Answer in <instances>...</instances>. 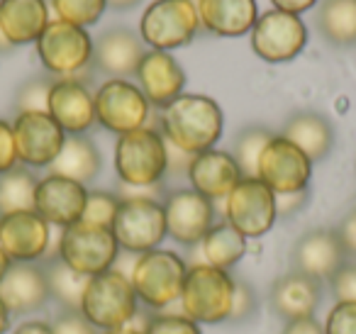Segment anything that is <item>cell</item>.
<instances>
[{
  "label": "cell",
  "mask_w": 356,
  "mask_h": 334,
  "mask_svg": "<svg viewBox=\"0 0 356 334\" xmlns=\"http://www.w3.org/2000/svg\"><path fill=\"white\" fill-rule=\"evenodd\" d=\"M51 244V225L35 210L0 217V249L13 264H40Z\"/></svg>",
  "instance_id": "obj_16"
},
{
  "label": "cell",
  "mask_w": 356,
  "mask_h": 334,
  "mask_svg": "<svg viewBox=\"0 0 356 334\" xmlns=\"http://www.w3.org/2000/svg\"><path fill=\"white\" fill-rule=\"evenodd\" d=\"M281 334H325V327H322V322H317L315 317L293 319V322H286Z\"/></svg>",
  "instance_id": "obj_45"
},
{
  "label": "cell",
  "mask_w": 356,
  "mask_h": 334,
  "mask_svg": "<svg viewBox=\"0 0 356 334\" xmlns=\"http://www.w3.org/2000/svg\"><path fill=\"white\" fill-rule=\"evenodd\" d=\"M10 322H13V315L10 310L3 305V300H0V334H6L8 329H10Z\"/></svg>",
  "instance_id": "obj_48"
},
{
  "label": "cell",
  "mask_w": 356,
  "mask_h": 334,
  "mask_svg": "<svg viewBox=\"0 0 356 334\" xmlns=\"http://www.w3.org/2000/svg\"><path fill=\"white\" fill-rule=\"evenodd\" d=\"M144 54H147V45L142 42V37L127 27H110L93 42L90 64L110 79H129L137 74Z\"/></svg>",
  "instance_id": "obj_21"
},
{
  "label": "cell",
  "mask_w": 356,
  "mask_h": 334,
  "mask_svg": "<svg viewBox=\"0 0 356 334\" xmlns=\"http://www.w3.org/2000/svg\"><path fill=\"white\" fill-rule=\"evenodd\" d=\"M252 49L259 59L268 64H286L296 59L307 45V27L300 15H291L283 10L261 13L257 25L249 32Z\"/></svg>",
  "instance_id": "obj_12"
},
{
  "label": "cell",
  "mask_w": 356,
  "mask_h": 334,
  "mask_svg": "<svg viewBox=\"0 0 356 334\" xmlns=\"http://www.w3.org/2000/svg\"><path fill=\"white\" fill-rule=\"evenodd\" d=\"M198 30L200 17L193 0H154L139 20V37L149 49L156 51L186 47Z\"/></svg>",
  "instance_id": "obj_7"
},
{
  "label": "cell",
  "mask_w": 356,
  "mask_h": 334,
  "mask_svg": "<svg viewBox=\"0 0 356 334\" xmlns=\"http://www.w3.org/2000/svg\"><path fill=\"white\" fill-rule=\"evenodd\" d=\"M337 303H356V261H346L330 280Z\"/></svg>",
  "instance_id": "obj_40"
},
{
  "label": "cell",
  "mask_w": 356,
  "mask_h": 334,
  "mask_svg": "<svg viewBox=\"0 0 356 334\" xmlns=\"http://www.w3.org/2000/svg\"><path fill=\"white\" fill-rule=\"evenodd\" d=\"M186 176H188L193 191H198L200 196L213 202L225 200L232 193V188L244 178L234 157L222 149H208V152L195 154L191 159Z\"/></svg>",
  "instance_id": "obj_22"
},
{
  "label": "cell",
  "mask_w": 356,
  "mask_h": 334,
  "mask_svg": "<svg viewBox=\"0 0 356 334\" xmlns=\"http://www.w3.org/2000/svg\"><path fill=\"white\" fill-rule=\"evenodd\" d=\"M317 0H271V6L276 10L291 13V15H300V13H307L310 8H315Z\"/></svg>",
  "instance_id": "obj_46"
},
{
  "label": "cell",
  "mask_w": 356,
  "mask_h": 334,
  "mask_svg": "<svg viewBox=\"0 0 356 334\" xmlns=\"http://www.w3.org/2000/svg\"><path fill=\"white\" fill-rule=\"evenodd\" d=\"M10 42L6 40V35H3V30H0V51H10Z\"/></svg>",
  "instance_id": "obj_52"
},
{
  "label": "cell",
  "mask_w": 356,
  "mask_h": 334,
  "mask_svg": "<svg viewBox=\"0 0 356 334\" xmlns=\"http://www.w3.org/2000/svg\"><path fill=\"white\" fill-rule=\"evenodd\" d=\"M54 254L74 271L90 278V276H98L103 271L113 269L120 254V244L110 227L79 220L76 225L59 230Z\"/></svg>",
  "instance_id": "obj_6"
},
{
  "label": "cell",
  "mask_w": 356,
  "mask_h": 334,
  "mask_svg": "<svg viewBox=\"0 0 356 334\" xmlns=\"http://www.w3.org/2000/svg\"><path fill=\"white\" fill-rule=\"evenodd\" d=\"M103 334H144L142 329H134V327H120V329H110V332H103Z\"/></svg>",
  "instance_id": "obj_51"
},
{
  "label": "cell",
  "mask_w": 356,
  "mask_h": 334,
  "mask_svg": "<svg viewBox=\"0 0 356 334\" xmlns=\"http://www.w3.org/2000/svg\"><path fill=\"white\" fill-rule=\"evenodd\" d=\"M322 327L325 334H356V303H334Z\"/></svg>",
  "instance_id": "obj_39"
},
{
  "label": "cell",
  "mask_w": 356,
  "mask_h": 334,
  "mask_svg": "<svg viewBox=\"0 0 356 334\" xmlns=\"http://www.w3.org/2000/svg\"><path fill=\"white\" fill-rule=\"evenodd\" d=\"M49 22L44 0H0V30L10 47L37 42Z\"/></svg>",
  "instance_id": "obj_26"
},
{
  "label": "cell",
  "mask_w": 356,
  "mask_h": 334,
  "mask_svg": "<svg viewBox=\"0 0 356 334\" xmlns=\"http://www.w3.org/2000/svg\"><path fill=\"white\" fill-rule=\"evenodd\" d=\"M120 207V196L110 191H88V200H86V210H83V222L90 225H100V227H110L113 230L115 215H118Z\"/></svg>",
  "instance_id": "obj_36"
},
{
  "label": "cell",
  "mask_w": 356,
  "mask_h": 334,
  "mask_svg": "<svg viewBox=\"0 0 356 334\" xmlns=\"http://www.w3.org/2000/svg\"><path fill=\"white\" fill-rule=\"evenodd\" d=\"M13 266V261L8 259V254L3 249H0V280L6 278V273H8V269Z\"/></svg>",
  "instance_id": "obj_50"
},
{
  "label": "cell",
  "mask_w": 356,
  "mask_h": 334,
  "mask_svg": "<svg viewBox=\"0 0 356 334\" xmlns=\"http://www.w3.org/2000/svg\"><path fill=\"white\" fill-rule=\"evenodd\" d=\"M0 300L10 315L40 312L51 300L42 264H13L0 280Z\"/></svg>",
  "instance_id": "obj_23"
},
{
  "label": "cell",
  "mask_w": 356,
  "mask_h": 334,
  "mask_svg": "<svg viewBox=\"0 0 356 334\" xmlns=\"http://www.w3.org/2000/svg\"><path fill=\"white\" fill-rule=\"evenodd\" d=\"M139 0H108V6L115 8V10H127V8H134Z\"/></svg>",
  "instance_id": "obj_49"
},
{
  "label": "cell",
  "mask_w": 356,
  "mask_h": 334,
  "mask_svg": "<svg viewBox=\"0 0 356 334\" xmlns=\"http://www.w3.org/2000/svg\"><path fill=\"white\" fill-rule=\"evenodd\" d=\"M259 310V300L254 288L244 278H234V295H232V310H229L227 322H249L254 312Z\"/></svg>",
  "instance_id": "obj_38"
},
{
  "label": "cell",
  "mask_w": 356,
  "mask_h": 334,
  "mask_svg": "<svg viewBox=\"0 0 356 334\" xmlns=\"http://www.w3.org/2000/svg\"><path fill=\"white\" fill-rule=\"evenodd\" d=\"M13 334H54V329H51V322H44V319H25L22 324H17Z\"/></svg>",
  "instance_id": "obj_47"
},
{
  "label": "cell",
  "mask_w": 356,
  "mask_h": 334,
  "mask_svg": "<svg viewBox=\"0 0 356 334\" xmlns=\"http://www.w3.org/2000/svg\"><path fill=\"white\" fill-rule=\"evenodd\" d=\"M42 269H44V276H47V285H49V298L54 300L61 310H79L81 312V300H83L88 276L74 271L56 254L44 256V259H42Z\"/></svg>",
  "instance_id": "obj_29"
},
{
  "label": "cell",
  "mask_w": 356,
  "mask_h": 334,
  "mask_svg": "<svg viewBox=\"0 0 356 334\" xmlns=\"http://www.w3.org/2000/svg\"><path fill=\"white\" fill-rule=\"evenodd\" d=\"M51 329H54V334H103L79 310H61L51 322Z\"/></svg>",
  "instance_id": "obj_41"
},
{
  "label": "cell",
  "mask_w": 356,
  "mask_h": 334,
  "mask_svg": "<svg viewBox=\"0 0 356 334\" xmlns=\"http://www.w3.org/2000/svg\"><path fill=\"white\" fill-rule=\"evenodd\" d=\"M17 161L30 168H49L61 154L66 132L49 113H17L13 120Z\"/></svg>",
  "instance_id": "obj_15"
},
{
  "label": "cell",
  "mask_w": 356,
  "mask_h": 334,
  "mask_svg": "<svg viewBox=\"0 0 356 334\" xmlns=\"http://www.w3.org/2000/svg\"><path fill=\"white\" fill-rule=\"evenodd\" d=\"M144 334H203L198 322H193L191 317H186L184 312H154L147 319L142 329Z\"/></svg>",
  "instance_id": "obj_37"
},
{
  "label": "cell",
  "mask_w": 356,
  "mask_h": 334,
  "mask_svg": "<svg viewBox=\"0 0 356 334\" xmlns=\"http://www.w3.org/2000/svg\"><path fill=\"white\" fill-rule=\"evenodd\" d=\"M95 122L108 132L122 134L147 127L152 105L137 84L127 79H108L95 90Z\"/></svg>",
  "instance_id": "obj_11"
},
{
  "label": "cell",
  "mask_w": 356,
  "mask_h": 334,
  "mask_svg": "<svg viewBox=\"0 0 356 334\" xmlns=\"http://www.w3.org/2000/svg\"><path fill=\"white\" fill-rule=\"evenodd\" d=\"M234 295V276L210 264H195L188 269L181 290V310L198 324H220L229 319Z\"/></svg>",
  "instance_id": "obj_4"
},
{
  "label": "cell",
  "mask_w": 356,
  "mask_h": 334,
  "mask_svg": "<svg viewBox=\"0 0 356 334\" xmlns=\"http://www.w3.org/2000/svg\"><path fill=\"white\" fill-rule=\"evenodd\" d=\"M276 220V193L259 178H242L225 198V222H229L247 239L268 234Z\"/></svg>",
  "instance_id": "obj_10"
},
{
  "label": "cell",
  "mask_w": 356,
  "mask_h": 334,
  "mask_svg": "<svg viewBox=\"0 0 356 334\" xmlns=\"http://www.w3.org/2000/svg\"><path fill=\"white\" fill-rule=\"evenodd\" d=\"M349 261L339 237L330 227H317L300 234V239L291 249V271H298L302 276L330 283L332 276Z\"/></svg>",
  "instance_id": "obj_17"
},
{
  "label": "cell",
  "mask_w": 356,
  "mask_h": 334,
  "mask_svg": "<svg viewBox=\"0 0 356 334\" xmlns=\"http://www.w3.org/2000/svg\"><path fill=\"white\" fill-rule=\"evenodd\" d=\"M113 234L120 249L129 254H147L159 249L166 239V215L159 198L147 196H127L120 198L118 215L113 222Z\"/></svg>",
  "instance_id": "obj_9"
},
{
  "label": "cell",
  "mask_w": 356,
  "mask_h": 334,
  "mask_svg": "<svg viewBox=\"0 0 356 334\" xmlns=\"http://www.w3.org/2000/svg\"><path fill=\"white\" fill-rule=\"evenodd\" d=\"M51 86H54V79L49 76H35V79L25 81L15 95L17 113H47Z\"/></svg>",
  "instance_id": "obj_35"
},
{
  "label": "cell",
  "mask_w": 356,
  "mask_h": 334,
  "mask_svg": "<svg viewBox=\"0 0 356 334\" xmlns=\"http://www.w3.org/2000/svg\"><path fill=\"white\" fill-rule=\"evenodd\" d=\"M200 27L218 37L249 35L259 20L257 0H198Z\"/></svg>",
  "instance_id": "obj_25"
},
{
  "label": "cell",
  "mask_w": 356,
  "mask_h": 334,
  "mask_svg": "<svg viewBox=\"0 0 356 334\" xmlns=\"http://www.w3.org/2000/svg\"><path fill=\"white\" fill-rule=\"evenodd\" d=\"M281 137L296 144L312 164L322 161L334 147V129H332L330 120L325 115L315 113V110H302V113L288 118Z\"/></svg>",
  "instance_id": "obj_27"
},
{
  "label": "cell",
  "mask_w": 356,
  "mask_h": 334,
  "mask_svg": "<svg viewBox=\"0 0 356 334\" xmlns=\"http://www.w3.org/2000/svg\"><path fill=\"white\" fill-rule=\"evenodd\" d=\"M257 178L266 183L276 196L307 191L312 178V161L281 134H273L259 157Z\"/></svg>",
  "instance_id": "obj_13"
},
{
  "label": "cell",
  "mask_w": 356,
  "mask_h": 334,
  "mask_svg": "<svg viewBox=\"0 0 356 334\" xmlns=\"http://www.w3.org/2000/svg\"><path fill=\"white\" fill-rule=\"evenodd\" d=\"M40 178L27 166L17 164L13 171L0 176V217L13 212L35 210V191Z\"/></svg>",
  "instance_id": "obj_32"
},
{
  "label": "cell",
  "mask_w": 356,
  "mask_h": 334,
  "mask_svg": "<svg viewBox=\"0 0 356 334\" xmlns=\"http://www.w3.org/2000/svg\"><path fill=\"white\" fill-rule=\"evenodd\" d=\"M186 273H188V266L176 251L152 249L134 259L129 280L139 303L154 312H161L181 298Z\"/></svg>",
  "instance_id": "obj_5"
},
{
  "label": "cell",
  "mask_w": 356,
  "mask_h": 334,
  "mask_svg": "<svg viewBox=\"0 0 356 334\" xmlns=\"http://www.w3.org/2000/svg\"><path fill=\"white\" fill-rule=\"evenodd\" d=\"M166 234L181 246H195L215 225V202L193 188H178L161 200Z\"/></svg>",
  "instance_id": "obj_14"
},
{
  "label": "cell",
  "mask_w": 356,
  "mask_h": 334,
  "mask_svg": "<svg viewBox=\"0 0 356 334\" xmlns=\"http://www.w3.org/2000/svg\"><path fill=\"white\" fill-rule=\"evenodd\" d=\"M225 118L218 100L198 93H184L159 115V132L166 144L181 149L188 157L215 149L222 137Z\"/></svg>",
  "instance_id": "obj_1"
},
{
  "label": "cell",
  "mask_w": 356,
  "mask_h": 334,
  "mask_svg": "<svg viewBox=\"0 0 356 334\" xmlns=\"http://www.w3.org/2000/svg\"><path fill=\"white\" fill-rule=\"evenodd\" d=\"M317 30L330 45H356V0H322L317 8Z\"/></svg>",
  "instance_id": "obj_30"
},
{
  "label": "cell",
  "mask_w": 356,
  "mask_h": 334,
  "mask_svg": "<svg viewBox=\"0 0 356 334\" xmlns=\"http://www.w3.org/2000/svg\"><path fill=\"white\" fill-rule=\"evenodd\" d=\"M115 173L124 188L152 191L168 173V147L156 127H142L118 137Z\"/></svg>",
  "instance_id": "obj_2"
},
{
  "label": "cell",
  "mask_w": 356,
  "mask_h": 334,
  "mask_svg": "<svg viewBox=\"0 0 356 334\" xmlns=\"http://www.w3.org/2000/svg\"><path fill=\"white\" fill-rule=\"evenodd\" d=\"M307 202V191L300 193H288V196H276V207H278V217H288L293 212H298L302 205Z\"/></svg>",
  "instance_id": "obj_44"
},
{
  "label": "cell",
  "mask_w": 356,
  "mask_h": 334,
  "mask_svg": "<svg viewBox=\"0 0 356 334\" xmlns=\"http://www.w3.org/2000/svg\"><path fill=\"white\" fill-rule=\"evenodd\" d=\"M334 232H337V237H339L341 246H344L346 256L356 261V205L341 217L339 225L334 227Z\"/></svg>",
  "instance_id": "obj_43"
},
{
  "label": "cell",
  "mask_w": 356,
  "mask_h": 334,
  "mask_svg": "<svg viewBox=\"0 0 356 334\" xmlns=\"http://www.w3.org/2000/svg\"><path fill=\"white\" fill-rule=\"evenodd\" d=\"M37 56L54 79H81L93 61V40L83 27L51 20L37 40Z\"/></svg>",
  "instance_id": "obj_8"
},
{
  "label": "cell",
  "mask_w": 356,
  "mask_h": 334,
  "mask_svg": "<svg viewBox=\"0 0 356 334\" xmlns=\"http://www.w3.org/2000/svg\"><path fill=\"white\" fill-rule=\"evenodd\" d=\"M86 200H88V188L83 183L56 176V173H49L37 181L35 212L56 230L76 225L83 217Z\"/></svg>",
  "instance_id": "obj_18"
},
{
  "label": "cell",
  "mask_w": 356,
  "mask_h": 334,
  "mask_svg": "<svg viewBox=\"0 0 356 334\" xmlns=\"http://www.w3.org/2000/svg\"><path fill=\"white\" fill-rule=\"evenodd\" d=\"M203 249L205 264L215 266V269L229 271L232 266H237L247 254V237L239 234L229 222H215L213 230L205 234V239L200 241Z\"/></svg>",
  "instance_id": "obj_31"
},
{
  "label": "cell",
  "mask_w": 356,
  "mask_h": 334,
  "mask_svg": "<svg viewBox=\"0 0 356 334\" xmlns=\"http://www.w3.org/2000/svg\"><path fill=\"white\" fill-rule=\"evenodd\" d=\"M17 149L15 137H13V122L0 118V176L17 166Z\"/></svg>",
  "instance_id": "obj_42"
},
{
  "label": "cell",
  "mask_w": 356,
  "mask_h": 334,
  "mask_svg": "<svg viewBox=\"0 0 356 334\" xmlns=\"http://www.w3.org/2000/svg\"><path fill=\"white\" fill-rule=\"evenodd\" d=\"M137 86L154 108H166L184 95L186 71L171 51L147 49L137 69Z\"/></svg>",
  "instance_id": "obj_20"
},
{
  "label": "cell",
  "mask_w": 356,
  "mask_h": 334,
  "mask_svg": "<svg viewBox=\"0 0 356 334\" xmlns=\"http://www.w3.org/2000/svg\"><path fill=\"white\" fill-rule=\"evenodd\" d=\"M268 303H271L273 312L286 322L315 317L322 303V283L310 276L298 273V271H288L281 278L273 280L271 290H268Z\"/></svg>",
  "instance_id": "obj_24"
},
{
  "label": "cell",
  "mask_w": 356,
  "mask_h": 334,
  "mask_svg": "<svg viewBox=\"0 0 356 334\" xmlns=\"http://www.w3.org/2000/svg\"><path fill=\"white\" fill-rule=\"evenodd\" d=\"M139 310V298L132 288L129 276L110 269L90 276L81 300V315L100 332L127 327Z\"/></svg>",
  "instance_id": "obj_3"
},
{
  "label": "cell",
  "mask_w": 356,
  "mask_h": 334,
  "mask_svg": "<svg viewBox=\"0 0 356 334\" xmlns=\"http://www.w3.org/2000/svg\"><path fill=\"white\" fill-rule=\"evenodd\" d=\"M47 113L66 137L86 134L95 125V98L83 79H54Z\"/></svg>",
  "instance_id": "obj_19"
},
{
  "label": "cell",
  "mask_w": 356,
  "mask_h": 334,
  "mask_svg": "<svg viewBox=\"0 0 356 334\" xmlns=\"http://www.w3.org/2000/svg\"><path fill=\"white\" fill-rule=\"evenodd\" d=\"M108 0H51L56 20H64L76 27H90L103 17Z\"/></svg>",
  "instance_id": "obj_34"
},
{
  "label": "cell",
  "mask_w": 356,
  "mask_h": 334,
  "mask_svg": "<svg viewBox=\"0 0 356 334\" xmlns=\"http://www.w3.org/2000/svg\"><path fill=\"white\" fill-rule=\"evenodd\" d=\"M100 168H103V154L98 152V147L86 134H71L66 137L56 161L49 166V173L88 186L90 181L98 178Z\"/></svg>",
  "instance_id": "obj_28"
},
{
  "label": "cell",
  "mask_w": 356,
  "mask_h": 334,
  "mask_svg": "<svg viewBox=\"0 0 356 334\" xmlns=\"http://www.w3.org/2000/svg\"><path fill=\"white\" fill-rule=\"evenodd\" d=\"M273 132L266 127H259V125H252V127H244L234 134L232 142V157L237 161L239 171H242L244 178H257V168H259V157H261L264 147L271 142Z\"/></svg>",
  "instance_id": "obj_33"
}]
</instances>
